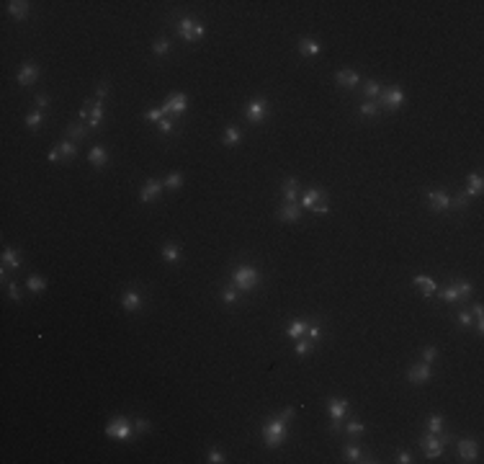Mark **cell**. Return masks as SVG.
I'll return each instance as SVG.
<instances>
[{
	"instance_id": "5b68a950",
	"label": "cell",
	"mask_w": 484,
	"mask_h": 464,
	"mask_svg": "<svg viewBox=\"0 0 484 464\" xmlns=\"http://www.w3.org/2000/svg\"><path fill=\"white\" fill-rule=\"evenodd\" d=\"M106 436L108 438H116V441H129L132 438V428H129V423H126V418H113L108 425H106Z\"/></svg>"
},
{
	"instance_id": "277c9868",
	"label": "cell",
	"mask_w": 484,
	"mask_h": 464,
	"mask_svg": "<svg viewBox=\"0 0 484 464\" xmlns=\"http://www.w3.org/2000/svg\"><path fill=\"white\" fill-rule=\"evenodd\" d=\"M446 438H440L438 433H428L423 441H420V446H423V451H425V457L428 459H438L443 451H446Z\"/></svg>"
},
{
	"instance_id": "603a6c76",
	"label": "cell",
	"mask_w": 484,
	"mask_h": 464,
	"mask_svg": "<svg viewBox=\"0 0 484 464\" xmlns=\"http://www.w3.org/2000/svg\"><path fill=\"white\" fill-rule=\"evenodd\" d=\"M320 52H322V47H320L317 39H302V42H299V55L315 57V55H320Z\"/></svg>"
},
{
	"instance_id": "4316f807",
	"label": "cell",
	"mask_w": 484,
	"mask_h": 464,
	"mask_svg": "<svg viewBox=\"0 0 484 464\" xmlns=\"http://www.w3.org/2000/svg\"><path fill=\"white\" fill-rule=\"evenodd\" d=\"M320 196H322V191H320V188H309V191L304 193V196L299 199V206H302V209H312V206H315V204L320 201Z\"/></svg>"
},
{
	"instance_id": "8992f818",
	"label": "cell",
	"mask_w": 484,
	"mask_h": 464,
	"mask_svg": "<svg viewBox=\"0 0 484 464\" xmlns=\"http://www.w3.org/2000/svg\"><path fill=\"white\" fill-rule=\"evenodd\" d=\"M245 116H247V121H250V124H260L268 116V101L266 98L250 101V103H247V109H245Z\"/></svg>"
},
{
	"instance_id": "d6a6232c",
	"label": "cell",
	"mask_w": 484,
	"mask_h": 464,
	"mask_svg": "<svg viewBox=\"0 0 484 464\" xmlns=\"http://www.w3.org/2000/svg\"><path fill=\"white\" fill-rule=\"evenodd\" d=\"M26 287H29V291H34V294H42V291L47 289V281H44L42 276H29Z\"/></svg>"
},
{
	"instance_id": "7bdbcfd3",
	"label": "cell",
	"mask_w": 484,
	"mask_h": 464,
	"mask_svg": "<svg viewBox=\"0 0 484 464\" xmlns=\"http://www.w3.org/2000/svg\"><path fill=\"white\" fill-rule=\"evenodd\" d=\"M363 431H366V425L358 423V420H350V423L345 425V433H348V436H361Z\"/></svg>"
},
{
	"instance_id": "836d02e7",
	"label": "cell",
	"mask_w": 484,
	"mask_h": 464,
	"mask_svg": "<svg viewBox=\"0 0 484 464\" xmlns=\"http://www.w3.org/2000/svg\"><path fill=\"white\" fill-rule=\"evenodd\" d=\"M428 431H430V433H440V431H443V415L433 412V415L428 418Z\"/></svg>"
},
{
	"instance_id": "ffe728a7",
	"label": "cell",
	"mask_w": 484,
	"mask_h": 464,
	"mask_svg": "<svg viewBox=\"0 0 484 464\" xmlns=\"http://www.w3.org/2000/svg\"><path fill=\"white\" fill-rule=\"evenodd\" d=\"M88 160H90V165L93 168H101L106 165V160H108V155H106V147H101V145H96V147H90V152H88Z\"/></svg>"
},
{
	"instance_id": "91938a15",
	"label": "cell",
	"mask_w": 484,
	"mask_h": 464,
	"mask_svg": "<svg viewBox=\"0 0 484 464\" xmlns=\"http://www.w3.org/2000/svg\"><path fill=\"white\" fill-rule=\"evenodd\" d=\"M49 160H52V163H57V160H62V152H59V150L54 147V150H52V152H49Z\"/></svg>"
},
{
	"instance_id": "7402d4cb",
	"label": "cell",
	"mask_w": 484,
	"mask_h": 464,
	"mask_svg": "<svg viewBox=\"0 0 484 464\" xmlns=\"http://www.w3.org/2000/svg\"><path fill=\"white\" fill-rule=\"evenodd\" d=\"M281 191H283V199L286 201L296 204V199H299V180L296 178H286L283 186H281Z\"/></svg>"
},
{
	"instance_id": "d6986e66",
	"label": "cell",
	"mask_w": 484,
	"mask_h": 464,
	"mask_svg": "<svg viewBox=\"0 0 484 464\" xmlns=\"http://www.w3.org/2000/svg\"><path fill=\"white\" fill-rule=\"evenodd\" d=\"M335 80H337V85H343V88H356L361 83V77H358L356 70H340L335 75Z\"/></svg>"
},
{
	"instance_id": "f6af8a7d",
	"label": "cell",
	"mask_w": 484,
	"mask_h": 464,
	"mask_svg": "<svg viewBox=\"0 0 484 464\" xmlns=\"http://www.w3.org/2000/svg\"><path fill=\"white\" fill-rule=\"evenodd\" d=\"M456 291H459L461 299H469V294H472V284H469V281H456Z\"/></svg>"
},
{
	"instance_id": "ac0fdd59",
	"label": "cell",
	"mask_w": 484,
	"mask_h": 464,
	"mask_svg": "<svg viewBox=\"0 0 484 464\" xmlns=\"http://www.w3.org/2000/svg\"><path fill=\"white\" fill-rule=\"evenodd\" d=\"M3 266H5V268H16V271L23 266L21 253H18L16 248H10V245H5V248H3Z\"/></svg>"
},
{
	"instance_id": "816d5d0a",
	"label": "cell",
	"mask_w": 484,
	"mask_h": 464,
	"mask_svg": "<svg viewBox=\"0 0 484 464\" xmlns=\"http://www.w3.org/2000/svg\"><path fill=\"white\" fill-rule=\"evenodd\" d=\"M158 129H160V134H173V121H170V119H162L160 124H158Z\"/></svg>"
},
{
	"instance_id": "8fae6325",
	"label": "cell",
	"mask_w": 484,
	"mask_h": 464,
	"mask_svg": "<svg viewBox=\"0 0 484 464\" xmlns=\"http://www.w3.org/2000/svg\"><path fill=\"white\" fill-rule=\"evenodd\" d=\"M428 201L430 204H433V212H446L448 209V206L453 204V199L448 196V193L446 191H428Z\"/></svg>"
},
{
	"instance_id": "7dc6e473",
	"label": "cell",
	"mask_w": 484,
	"mask_h": 464,
	"mask_svg": "<svg viewBox=\"0 0 484 464\" xmlns=\"http://www.w3.org/2000/svg\"><path fill=\"white\" fill-rule=\"evenodd\" d=\"M435 358H438V348L435 346H428L425 351H423V361H425V364H433Z\"/></svg>"
},
{
	"instance_id": "e575fe53",
	"label": "cell",
	"mask_w": 484,
	"mask_h": 464,
	"mask_svg": "<svg viewBox=\"0 0 484 464\" xmlns=\"http://www.w3.org/2000/svg\"><path fill=\"white\" fill-rule=\"evenodd\" d=\"M440 299L443 302H461V296H459V291H456V284H453V287H446V289H443L440 291Z\"/></svg>"
},
{
	"instance_id": "d590c367",
	"label": "cell",
	"mask_w": 484,
	"mask_h": 464,
	"mask_svg": "<svg viewBox=\"0 0 484 464\" xmlns=\"http://www.w3.org/2000/svg\"><path fill=\"white\" fill-rule=\"evenodd\" d=\"M42 121H44V114L42 111H34V114H29V116H26V126H29V129H39V126H42Z\"/></svg>"
},
{
	"instance_id": "1f68e13d",
	"label": "cell",
	"mask_w": 484,
	"mask_h": 464,
	"mask_svg": "<svg viewBox=\"0 0 484 464\" xmlns=\"http://www.w3.org/2000/svg\"><path fill=\"white\" fill-rule=\"evenodd\" d=\"M88 137V129L85 126H80V124H70L67 126V139H77V142H80V139H85Z\"/></svg>"
},
{
	"instance_id": "9c48e42d",
	"label": "cell",
	"mask_w": 484,
	"mask_h": 464,
	"mask_svg": "<svg viewBox=\"0 0 484 464\" xmlns=\"http://www.w3.org/2000/svg\"><path fill=\"white\" fill-rule=\"evenodd\" d=\"M407 379L412 382V384H428L430 379H433V371H430V364H423L420 366H412L410 371H407Z\"/></svg>"
},
{
	"instance_id": "f5cc1de1",
	"label": "cell",
	"mask_w": 484,
	"mask_h": 464,
	"mask_svg": "<svg viewBox=\"0 0 484 464\" xmlns=\"http://www.w3.org/2000/svg\"><path fill=\"white\" fill-rule=\"evenodd\" d=\"M312 212H315L317 217H322V214H330V206H327V201H324V204H320V201H317L315 206H312Z\"/></svg>"
},
{
	"instance_id": "60d3db41",
	"label": "cell",
	"mask_w": 484,
	"mask_h": 464,
	"mask_svg": "<svg viewBox=\"0 0 484 464\" xmlns=\"http://www.w3.org/2000/svg\"><path fill=\"white\" fill-rule=\"evenodd\" d=\"M376 114H378V103H374V101H366L363 106H361V116H369V119H374Z\"/></svg>"
},
{
	"instance_id": "d4e9b609",
	"label": "cell",
	"mask_w": 484,
	"mask_h": 464,
	"mask_svg": "<svg viewBox=\"0 0 484 464\" xmlns=\"http://www.w3.org/2000/svg\"><path fill=\"white\" fill-rule=\"evenodd\" d=\"M8 10H10L13 18L23 21L26 16H29V3H26V0H13V3H8Z\"/></svg>"
},
{
	"instance_id": "484cf974",
	"label": "cell",
	"mask_w": 484,
	"mask_h": 464,
	"mask_svg": "<svg viewBox=\"0 0 484 464\" xmlns=\"http://www.w3.org/2000/svg\"><path fill=\"white\" fill-rule=\"evenodd\" d=\"M343 457H345V462H353V464H358V462H374V459L366 457L358 446H345L343 449Z\"/></svg>"
},
{
	"instance_id": "5bb4252c",
	"label": "cell",
	"mask_w": 484,
	"mask_h": 464,
	"mask_svg": "<svg viewBox=\"0 0 484 464\" xmlns=\"http://www.w3.org/2000/svg\"><path fill=\"white\" fill-rule=\"evenodd\" d=\"M85 109H90V116H88L90 129H98L103 124V101H85Z\"/></svg>"
},
{
	"instance_id": "7a4b0ae2",
	"label": "cell",
	"mask_w": 484,
	"mask_h": 464,
	"mask_svg": "<svg viewBox=\"0 0 484 464\" xmlns=\"http://www.w3.org/2000/svg\"><path fill=\"white\" fill-rule=\"evenodd\" d=\"M258 281H260V274H258V268H253V266H237V268L232 271V284H234V287H237L240 291H250V289H255Z\"/></svg>"
},
{
	"instance_id": "52a82bcc",
	"label": "cell",
	"mask_w": 484,
	"mask_h": 464,
	"mask_svg": "<svg viewBox=\"0 0 484 464\" xmlns=\"http://www.w3.org/2000/svg\"><path fill=\"white\" fill-rule=\"evenodd\" d=\"M402 101H404V90L399 85L389 88V90H381V96H378V103H381L384 109H389V111H397L402 106Z\"/></svg>"
},
{
	"instance_id": "ab89813d",
	"label": "cell",
	"mask_w": 484,
	"mask_h": 464,
	"mask_svg": "<svg viewBox=\"0 0 484 464\" xmlns=\"http://www.w3.org/2000/svg\"><path fill=\"white\" fill-rule=\"evenodd\" d=\"M312 348H315V341H309V338H299V343H296V353L299 356H307V353H312Z\"/></svg>"
},
{
	"instance_id": "f35d334b",
	"label": "cell",
	"mask_w": 484,
	"mask_h": 464,
	"mask_svg": "<svg viewBox=\"0 0 484 464\" xmlns=\"http://www.w3.org/2000/svg\"><path fill=\"white\" fill-rule=\"evenodd\" d=\"M237 291H240L237 287H227L224 291H221V302H227V304H234V302L240 299V294H237Z\"/></svg>"
},
{
	"instance_id": "681fc988",
	"label": "cell",
	"mask_w": 484,
	"mask_h": 464,
	"mask_svg": "<svg viewBox=\"0 0 484 464\" xmlns=\"http://www.w3.org/2000/svg\"><path fill=\"white\" fill-rule=\"evenodd\" d=\"M209 462H212V464H221V462H227V459H224V454H221L219 449H212V451H209Z\"/></svg>"
},
{
	"instance_id": "2e32d148",
	"label": "cell",
	"mask_w": 484,
	"mask_h": 464,
	"mask_svg": "<svg viewBox=\"0 0 484 464\" xmlns=\"http://www.w3.org/2000/svg\"><path fill=\"white\" fill-rule=\"evenodd\" d=\"M299 217H302V206H299V201L296 204L286 201L281 209H278V219H281V222H296Z\"/></svg>"
},
{
	"instance_id": "30bf717a",
	"label": "cell",
	"mask_w": 484,
	"mask_h": 464,
	"mask_svg": "<svg viewBox=\"0 0 484 464\" xmlns=\"http://www.w3.org/2000/svg\"><path fill=\"white\" fill-rule=\"evenodd\" d=\"M142 304H145V299H142V294L137 289H126L121 294V307L126 312H137V309H142Z\"/></svg>"
},
{
	"instance_id": "4dcf8cb0",
	"label": "cell",
	"mask_w": 484,
	"mask_h": 464,
	"mask_svg": "<svg viewBox=\"0 0 484 464\" xmlns=\"http://www.w3.org/2000/svg\"><path fill=\"white\" fill-rule=\"evenodd\" d=\"M57 150L62 152V158H75V155H77V142H72V139H62L59 145H57Z\"/></svg>"
},
{
	"instance_id": "6f0895ef",
	"label": "cell",
	"mask_w": 484,
	"mask_h": 464,
	"mask_svg": "<svg viewBox=\"0 0 484 464\" xmlns=\"http://www.w3.org/2000/svg\"><path fill=\"white\" fill-rule=\"evenodd\" d=\"M466 201H469V196H466V193L461 191V196H456V201H453V204L459 206V209H464V206H466Z\"/></svg>"
},
{
	"instance_id": "db71d44e",
	"label": "cell",
	"mask_w": 484,
	"mask_h": 464,
	"mask_svg": "<svg viewBox=\"0 0 484 464\" xmlns=\"http://www.w3.org/2000/svg\"><path fill=\"white\" fill-rule=\"evenodd\" d=\"M34 103H36V109L42 111V109H47V106H49V98H47L44 93H39V96L34 98Z\"/></svg>"
},
{
	"instance_id": "3957f363",
	"label": "cell",
	"mask_w": 484,
	"mask_h": 464,
	"mask_svg": "<svg viewBox=\"0 0 484 464\" xmlns=\"http://www.w3.org/2000/svg\"><path fill=\"white\" fill-rule=\"evenodd\" d=\"M178 34L186 39V42H199V39H204V34H206V26L201 21L191 18V16H183L180 23H178Z\"/></svg>"
},
{
	"instance_id": "4fadbf2b",
	"label": "cell",
	"mask_w": 484,
	"mask_h": 464,
	"mask_svg": "<svg viewBox=\"0 0 484 464\" xmlns=\"http://www.w3.org/2000/svg\"><path fill=\"white\" fill-rule=\"evenodd\" d=\"M162 186L165 183H160V180H147V183L142 186V191H139V201L142 204H150L152 199H158L160 193H162Z\"/></svg>"
},
{
	"instance_id": "74e56055",
	"label": "cell",
	"mask_w": 484,
	"mask_h": 464,
	"mask_svg": "<svg viewBox=\"0 0 484 464\" xmlns=\"http://www.w3.org/2000/svg\"><path fill=\"white\" fill-rule=\"evenodd\" d=\"M165 114H167V111H165V106H160V109H150V111H145V119H147V121H158V124H160V121L165 119Z\"/></svg>"
},
{
	"instance_id": "9a60e30c",
	"label": "cell",
	"mask_w": 484,
	"mask_h": 464,
	"mask_svg": "<svg viewBox=\"0 0 484 464\" xmlns=\"http://www.w3.org/2000/svg\"><path fill=\"white\" fill-rule=\"evenodd\" d=\"M186 109H188V98L183 93H173L165 101V111L167 114H186Z\"/></svg>"
},
{
	"instance_id": "11a10c76",
	"label": "cell",
	"mask_w": 484,
	"mask_h": 464,
	"mask_svg": "<svg viewBox=\"0 0 484 464\" xmlns=\"http://www.w3.org/2000/svg\"><path fill=\"white\" fill-rule=\"evenodd\" d=\"M106 93H108V85L101 83V85L96 88V101H103V98H106Z\"/></svg>"
},
{
	"instance_id": "8d00e7d4",
	"label": "cell",
	"mask_w": 484,
	"mask_h": 464,
	"mask_svg": "<svg viewBox=\"0 0 484 464\" xmlns=\"http://www.w3.org/2000/svg\"><path fill=\"white\" fill-rule=\"evenodd\" d=\"M152 52H155V55H158V57H165L167 52H170V42H167V39H155Z\"/></svg>"
},
{
	"instance_id": "83f0119b",
	"label": "cell",
	"mask_w": 484,
	"mask_h": 464,
	"mask_svg": "<svg viewBox=\"0 0 484 464\" xmlns=\"http://www.w3.org/2000/svg\"><path fill=\"white\" fill-rule=\"evenodd\" d=\"M160 255L165 258V261H167V263H178V261H180V258H183V253H180V248H178V245H173V242H170V245H165V248L160 250Z\"/></svg>"
},
{
	"instance_id": "9f6ffc18",
	"label": "cell",
	"mask_w": 484,
	"mask_h": 464,
	"mask_svg": "<svg viewBox=\"0 0 484 464\" xmlns=\"http://www.w3.org/2000/svg\"><path fill=\"white\" fill-rule=\"evenodd\" d=\"M397 462H399V464H412L410 451H399V454H397Z\"/></svg>"
},
{
	"instance_id": "cb8c5ba5",
	"label": "cell",
	"mask_w": 484,
	"mask_h": 464,
	"mask_svg": "<svg viewBox=\"0 0 484 464\" xmlns=\"http://www.w3.org/2000/svg\"><path fill=\"white\" fill-rule=\"evenodd\" d=\"M482 188H484V180H482V175L479 173H472L469 175V180H466V196H479L482 193Z\"/></svg>"
},
{
	"instance_id": "f546056e",
	"label": "cell",
	"mask_w": 484,
	"mask_h": 464,
	"mask_svg": "<svg viewBox=\"0 0 484 464\" xmlns=\"http://www.w3.org/2000/svg\"><path fill=\"white\" fill-rule=\"evenodd\" d=\"M240 139H242V129H240V126H234V124H232V126H227V129H224V145H229V147H232V145H237Z\"/></svg>"
},
{
	"instance_id": "f907efd6",
	"label": "cell",
	"mask_w": 484,
	"mask_h": 464,
	"mask_svg": "<svg viewBox=\"0 0 484 464\" xmlns=\"http://www.w3.org/2000/svg\"><path fill=\"white\" fill-rule=\"evenodd\" d=\"M8 296H10V299H16V302H21V289H18L16 281L8 284Z\"/></svg>"
},
{
	"instance_id": "bcb514c9",
	"label": "cell",
	"mask_w": 484,
	"mask_h": 464,
	"mask_svg": "<svg viewBox=\"0 0 484 464\" xmlns=\"http://www.w3.org/2000/svg\"><path fill=\"white\" fill-rule=\"evenodd\" d=\"M304 335H307L309 341H315V343H317V341L322 338V330H320V325L315 322V325H307V333H304Z\"/></svg>"
},
{
	"instance_id": "7c38bea8",
	"label": "cell",
	"mask_w": 484,
	"mask_h": 464,
	"mask_svg": "<svg viewBox=\"0 0 484 464\" xmlns=\"http://www.w3.org/2000/svg\"><path fill=\"white\" fill-rule=\"evenodd\" d=\"M36 77H39V67H36L34 62H26L23 67L18 70V75H16V83L26 88V85H34Z\"/></svg>"
},
{
	"instance_id": "ee69618b",
	"label": "cell",
	"mask_w": 484,
	"mask_h": 464,
	"mask_svg": "<svg viewBox=\"0 0 484 464\" xmlns=\"http://www.w3.org/2000/svg\"><path fill=\"white\" fill-rule=\"evenodd\" d=\"M165 186H167V188H173V191H175V188H180V186H183V175H180V173H170V175L165 178Z\"/></svg>"
},
{
	"instance_id": "ba28073f",
	"label": "cell",
	"mask_w": 484,
	"mask_h": 464,
	"mask_svg": "<svg viewBox=\"0 0 484 464\" xmlns=\"http://www.w3.org/2000/svg\"><path fill=\"white\" fill-rule=\"evenodd\" d=\"M459 457L461 462H477L479 459V446L474 438H461L459 441Z\"/></svg>"
},
{
	"instance_id": "680465c9",
	"label": "cell",
	"mask_w": 484,
	"mask_h": 464,
	"mask_svg": "<svg viewBox=\"0 0 484 464\" xmlns=\"http://www.w3.org/2000/svg\"><path fill=\"white\" fill-rule=\"evenodd\" d=\"M137 431H142V433H145V431H150V420L139 418V420H137Z\"/></svg>"
},
{
	"instance_id": "b9f144b4",
	"label": "cell",
	"mask_w": 484,
	"mask_h": 464,
	"mask_svg": "<svg viewBox=\"0 0 484 464\" xmlns=\"http://www.w3.org/2000/svg\"><path fill=\"white\" fill-rule=\"evenodd\" d=\"M366 96H381V83H378V80H366Z\"/></svg>"
},
{
	"instance_id": "c3c4849f",
	"label": "cell",
	"mask_w": 484,
	"mask_h": 464,
	"mask_svg": "<svg viewBox=\"0 0 484 464\" xmlns=\"http://www.w3.org/2000/svg\"><path fill=\"white\" fill-rule=\"evenodd\" d=\"M472 322H474V315L469 312V309H461V312H459V325L469 328V325H472Z\"/></svg>"
},
{
	"instance_id": "44dd1931",
	"label": "cell",
	"mask_w": 484,
	"mask_h": 464,
	"mask_svg": "<svg viewBox=\"0 0 484 464\" xmlns=\"http://www.w3.org/2000/svg\"><path fill=\"white\" fill-rule=\"evenodd\" d=\"M412 281H415V287H420V289H423L425 299H430V296H435V289H438V287H435V281H433V279H428V276H423V274H417Z\"/></svg>"
},
{
	"instance_id": "6da1fadb",
	"label": "cell",
	"mask_w": 484,
	"mask_h": 464,
	"mask_svg": "<svg viewBox=\"0 0 484 464\" xmlns=\"http://www.w3.org/2000/svg\"><path fill=\"white\" fill-rule=\"evenodd\" d=\"M291 415H294V407H286L281 415H276L270 423L263 425V444H266L268 449H278V446H283L286 436H289V428H286V423L291 420Z\"/></svg>"
},
{
	"instance_id": "f1b7e54d",
	"label": "cell",
	"mask_w": 484,
	"mask_h": 464,
	"mask_svg": "<svg viewBox=\"0 0 484 464\" xmlns=\"http://www.w3.org/2000/svg\"><path fill=\"white\" fill-rule=\"evenodd\" d=\"M304 333H307V322H302V320H294L291 325L286 328V335H289V338H294V341L304 338Z\"/></svg>"
},
{
	"instance_id": "e0dca14e",
	"label": "cell",
	"mask_w": 484,
	"mask_h": 464,
	"mask_svg": "<svg viewBox=\"0 0 484 464\" xmlns=\"http://www.w3.org/2000/svg\"><path fill=\"white\" fill-rule=\"evenodd\" d=\"M345 412H348V400L332 397L330 400V418H332V423H340V420L345 418Z\"/></svg>"
}]
</instances>
